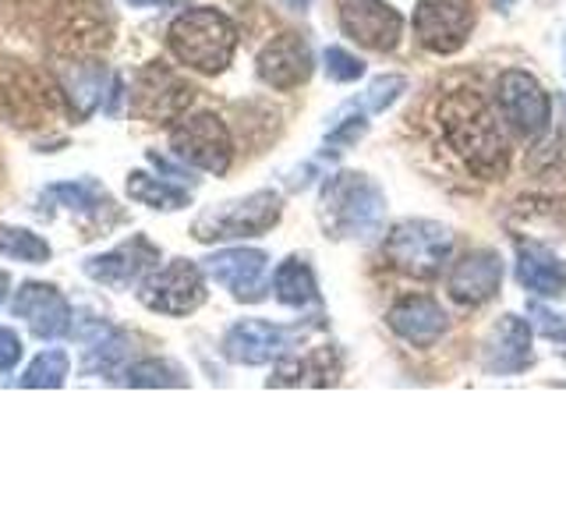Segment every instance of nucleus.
I'll list each match as a JSON object with an SVG mask.
<instances>
[{
	"mask_svg": "<svg viewBox=\"0 0 566 531\" xmlns=\"http://www.w3.org/2000/svg\"><path fill=\"white\" fill-rule=\"evenodd\" d=\"M191 96H195V88L185 79H177L174 71L149 67V71H142L138 88H135V117L156 121V124L174 121L188 111Z\"/></svg>",
	"mask_w": 566,
	"mask_h": 531,
	"instance_id": "nucleus-11",
	"label": "nucleus"
},
{
	"mask_svg": "<svg viewBox=\"0 0 566 531\" xmlns=\"http://www.w3.org/2000/svg\"><path fill=\"white\" fill-rule=\"evenodd\" d=\"M403 88V79L400 75H389V79H376L371 82V88H368V96H365V103L371 106V111H382V106H389L397 100V93Z\"/></svg>",
	"mask_w": 566,
	"mask_h": 531,
	"instance_id": "nucleus-29",
	"label": "nucleus"
},
{
	"mask_svg": "<svg viewBox=\"0 0 566 531\" xmlns=\"http://www.w3.org/2000/svg\"><path fill=\"white\" fill-rule=\"evenodd\" d=\"M11 312H14L18 319H25V323L32 326V333H35V336H43V341H53V336H64L67 326H71V309H67V301L61 298L57 288H50V283H25V288L14 294Z\"/></svg>",
	"mask_w": 566,
	"mask_h": 531,
	"instance_id": "nucleus-14",
	"label": "nucleus"
},
{
	"mask_svg": "<svg viewBox=\"0 0 566 531\" xmlns=\"http://www.w3.org/2000/svg\"><path fill=\"white\" fill-rule=\"evenodd\" d=\"M386 199L365 174H336L323 191V217L336 238H368L382 223Z\"/></svg>",
	"mask_w": 566,
	"mask_h": 531,
	"instance_id": "nucleus-3",
	"label": "nucleus"
},
{
	"mask_svg": "<svg viewBox=\"0 0 566 531\" xmlns=\"http://www.w3.org/2000/svg\"><path fill=\"white\" fill-rule=\"evenodd\" d=\"M287 347H291V333L273 323H262V319H244L223 341L227 358L238 365H265Z\"/></svg>",
	"mask_w": 566,
	"mask_h": 531,
	"instance_id": "nucleus-17",
	"label": "nucleus"
},
{
	"mask_svg": "<svg viewBox=\"0 0 566 531\" xmlns=\"http://www.w3.org/2000/svg\"><path fill=\"white\" fill-rule=\"evenodd\" d=\"M326 71H329V79H333V82H354V79H361L365 64H361L358 58H350L347 50L329 46V50H326Z\"/></svg>",
	"mask_w": 566,
	"mask_h": 531,
	"instance_id": "nucleus-27",
	"label": "nucleus"
},
{
	"mask_svg": "<svg viewBox=\"0 0 566 531\" xmlns=\"http://www.w3.org/2000/svg\"><path fill=\"white\" fill-rule=\"evenodd\" d=\"M365 128H368V124H365L361 117H354L350 124H344L340 132H333V135H329V146H350L354 138H361V135H365Z\"/></svg>",
	"mask_w": 566,
	"mask_h": 531,
	"instance_id": "nucleus-31",
	"label": "nucleus"
},
{
	"mask_svg": "<svg viewBox=\"0 0 566 531\" xmlns=\"http://www.w3.org/2000/svg\"><path fill=\"white\" fill-rule=\"evenodd\" d=\"M283 4H287L291 11H308V4H312V0H283Z\"/></svg>",
	"mask_w": 566,
	"mask_h": 531,
	"instance_id": "nucleus-33",
	"label": "nucleus"
},
{
	"mask_svg": "<svg viewBox=\"0 0 566 531\" xmlns=\"http://www.w3.org/2000/svg\"><path fill=\"white\" fill-rule=\"evenodd\" d=\"M64 379H67V354L64 351H43L22 376V386L57 389V386H64Z\"/></svg>",
	"mask_w": 566,
	"mask_h": 531,
	"instance_id": "nucleus-25",
	"label": "nucleus"
},
{
	"mask_svg": "<svg viewBox=\"0 0 566 531\" xmlns=\"http://www.w3.org/2000/svg\"><path fill=\"white\" fill-rule=\"evenodd\" d=\"M450 252H453L450 230L432 220H403L382 241L386 262L418 280H432L442 270V262L450 259Z\"/></svg>",
	"mask_w": 566,
	"mask_h": 531,
	"instance_id": "nucleus-4",
	"label": "nucleus"
},
{
	"mask_svg": "<svg viewBox=\"0 0 566 531\" xmlns=\"http://www.w3.org/2000/svg\"><path fill=\"white\" fill-rule=\"evenodd\" d=\"M340 29L347 40L365 50L386 53L400 43L403 18L386 4V0H344L340 4Z\"/></svg>",
	"mask_w": 566,
	"mask_h": 531,
	"instance_id": "nucleus-10",
	"label": "nucleus"
},
{
	"mask_svg": "<svg viewBox=\"0 0 566 531\" xmlns=\"http://www.w3.org/2000/svg\"><path fill=\"white\" fill-rule=\"evenodd\" d=\"M517 277L527 291L545 294V298H556L566 291V262L556 259L553 252H545L542 244H521Z\"/></svg>",
	"mask_w": 566,
	"mask_h": 531,
	"instance_id": "nucleus-20",
	"label": "nucleus"
},
{
	"mask_svg": "<svg viewBox=\"0 0 566 531\" xmlns=\"http://www.w3.org/2000/svg\"><path fill=\"white\" fill-rule=\"evenodd\" d=\"M4 291H8V277L0 273V298H4Z\"/></svg>",
	"mask_w": 566,
	"mask_h": 531,
	"instance_id": "nucleus-34",
	"label": "nucleus"
},
{
	"mask_svg": "<svg viewBox=\"0 0 566 531\" xmlns=\"http://www.w3.org/2000/svg\"><path fill=\"white\" fill-rule=\"evenodd\" d=\"M389 330L411 347H432L439 336L447 333V312L439 309V301L424 294L400 298L397 305L389 309Z\"/></svg>",
	"mask_w": 566,
	"mask_h": 531,
	"instance_id": "nucleus-16",
	"label": "nucleus"
},
{
	"mask_svg": "<svg viewBox=\"0 0 566 531\" xmlns=\"http://www.w3.org/2000/svg\"><path fill=\"white\" fill-rule=\"evenodd\" d=\"M50 195H57L61 202H67L71 209H82V212H93V195H99V188L93 185H53Z\"/></svg>",
	"mask_w": 566,
	"mask_h": 531,
	"instance_id": "nucleus-28",
	"label": "nucleus"
},
{
	"mask_svg": "<svg viewBox=\"0 0 566 531\" xmlns=\"http://www.w3.org/2000/svg\"><path fill=\"white\" fill-rule=\"evenodd\" d=\"M0 252H4L8 259H18V262H46L50 244L40 235H32V230L0 227Z\"/></svg>",
	"mask_w": 566,
	"mask_h": 531,
	"instance_id": "nucleus-24",
	"label": "nucleus"
},
{
	"mask_svg": "<svg viewBox=\"0 0 566 531\" xmlns=\"http://www.w3.org/2000/svg\"><path fill=\"white\" fill-rule=\"evenodd\" d=\"M138 301L164 315H188L206 301L202 270L188 259H174L167 266H159V270L146 273V280H142Z\"/></svg>",
	"mask_w": 566,
	"mask_h": 531,
	"instance_id": "nucleus-7",
	"label": "nucleus"
},
{
	"mask_svg": "<svg viewBox=\"0 0 566 531\" xmlns=\"http://www.w3.org/2000/svg\"><path fill=\"white\" fill-rule=\"evenodd\" d=\"M167 43L185 67L202 71V75H220L238 50V29L217 8H191L174 18Z\"/></svg>",
	"mask_w": 566,
	"mask_h": 531,
	"instance_id": "nucleus-2",
	"label": "nucleus"
},
{
	"mask_svg": "<svg viewBox=\"0 0 566 531\" xmlns=\"http://www.w3.org/2000/svg\"><path fill=\"white\" fill-rule=\"evenodd\" d=\"M156 259V248L142 238H132L128 244L114 248V252H106L99 259H88L85 262V273L106 283V288H128L135 277H142L153 266Z\"/></svg>",
	"mask_w": 566,
	"mask_h": 531,
	"instance_id": "nucleus-19",
	"label": "nucleus"
},
{
	"mask_svg": "<svg viewBox=\"0 0 566 531\" xmlns=\"http://www.w3.org/2000/svg\"><path fill=\"white\" fill-rule=\"evenodd\" d=\"M436 124L450 156L460 159V167L468 174L482 177V181H495V177L506 174V132L500 128V117L492 114L489 100L478 88H453V93L442 96L436 106Z\"/></svg>",
	"mask_w": 566,
	"mask_h": 531,
	"instance_id": "nucleus-1",
	"label": "nucleus"
},
{
	"mask_svg": "<svg viewBox=\"0 0 566 531\" xmlns=\"http://www.w3.org/2000/svg\"><path fill=\"white\" fill-rule=\"evenodd\" d=\"M22 358V341L14 330H0V372H11Z\"/></svg>",
	"mask_w": 566,
	"mask_h": 531,
	"instance_id": "nucleus-30",
	"label": "nucleus"
},
{
	"mask_svg": "<svg viewBox=\"0 0 566 531\" xmlns=\"http://www.w3.org/2000/svg\"><path fill=\"white\" fill-rule=\"evenodd\" d=\"M471 29H474V4L471 0H418L415 32H418L424 50L457 53L468 43Z\"/></svg>",
	"mask_w": 566,
	"mask_h": 531,
	"instance_id": "nucleus-9",
	"label": "nucleus"
},
{
	"mask_svg": "<svg viewBox=\"0 0 566 531\" xmlns=\"http://www.w3.org/2000/svg\"><path fill=\"white\" fill-rule=\"evenodd\" d=\"M273 291H276V298L283 301V305L305 309V305H312V301L318 298V283H315V273L308 270V262L287 259L276 270V277H273Z\"/></svg>",
	"mask_w": 566,
	"mask_h": 531,
	"instance_id": "nucleus-22",
	"label": "nucleus"
},
{
	"mask_svg": "<svg viewBox=\"0 0 566 531\" xmlns=\"http://www.w3.org/2000/svg\"><path fill=\"white\" fill-rule=\"evenodd\" d=\"M495 103H500V114L510 121V128H517L521 135L538 138L548 132L553 103H548V93L538 85V79L527 71H503L495 82Z\"/></svg>",
	"mask_w": 566,
	"mask_h": 531,
	"instance_id": "nucleus-8",
	"label": "nucleus"
},
{
	"mask_svg": "<svg viewBox=\"0 0 566 531\" xmlns=\"http://www.w3.org/2000/svg\"><path fill=\"white\" fill-rule=\"evenodd\" d=\"M340 376V362L333 358L329 351H312L305 358H291L276 368V376L270 379V386H329Z\"/></svg>",
	"mask_w": 566,
	"mask_h": 531,
	"instance_id": "nucleus-21",
	"label": "nucleus"
},
{
	"mask_svg": "<svg viewBox=\"0 0 566 531\" xmlns=\"http://www.w3.org/2000/svg\"><path fill=\"white\" fill-rule=\"evenodd\" d=\"M128 386H188V376L181 365H174L167 358H153L128 372Z\"/></svg>",
	"mask_w": 566,
	"mask_h": 531,
	"instance_id": "nucleus-26",
	"label": "nucleus"
},
{
	"mask_svg": "<svg viewBox=\"0 0 566 531\" xmlns=\"http://www.w3.org/2000/svg\"><path fill=\"white\" fill-rule=\"evenodd\" d=\"M312 75V50L297 32H283L259 53V79L273 88H297Z\"/></svg>",
	"mask_w": 566,
	"mask_h": 531,
	"instance_id": "nucleus-13",
	"label": "nucleus"
},
{
	"mask_svg": "<svg viewBox=\"0 0 566 531\" xmlns=\"http://www.w3.org/2000/svg\"><path fill=\"white\" fill-rule=\"evenodd\" d=\"M280 220V195L255 191L248 199L223 202L220 209L202 212L191 227L195 241H227V238H255Z\"/></svg>",
	"mask_w": 566,
	"mask_h": 531,
	"instance_id": "nucleus-5",
	"label": "nucleus"
},
{
	"mask_svg": "<svg viewBox=\"0 0 566 531\" xmlns=\"http://www.w3.org/2000/svg\"><path fill=\"white\" fill-rule=\"evenodd\" d=\"M170 149L191 167L209 174H227L230 159H234V138H230L227 124L217 114L202 111L177 121V128L170 132Z\"/></svg>",
	"mask_w": 566,
	"mask_h": 531,
	"instance_id": "nucleus-6",
	"label": "nucleus"
},
{
	"mask_svg": "<svg viewBox=\"0 0 566 531\" xmlns=\"http://www.w3.org/2000/svg\"><path fill=\"white\" fill-rule=\"evenodd\" d=\"M485 372L492 376H513V372H521L531 365V326L517 315H503L495 330L489 333L485 341Z\"/></svg>",
	"mask_w": 566,
	"mask_h": 531,
	"instance_id": "nucleus-18",
	"label": "nucleus"
},
{
	"mask_svg": "<svg viewBox=\"0 0 566 531\" xmlns=\"http://www.w3.org/2000/svg\"><path fill=\"white\" fill-rule=\"evenodd\" d=\"M265 252L259 248H227L206 259V273L238 301H259L265 294Z\"/></svg>",
	"mask_w": 566,
	"mask_h": 531,
	"instance_id": "nucleus-12",
	"label": "nucleus"
},
{
	"mask_svg": "<svg viewBox=\"0 0 566 531\" xmlns=\"http://www.w3.org/2000/svg\"><path fill=\"white\" fill-rule=\"evenodd\" d=\"M132 8H153V4H159V8H167V4H174V0H128Z\"/></svg>",
	"mask_w": 566,
	"mask_h": 531,
	"instance_id": "nucleus-32",
	"label": "nucleus"
},
{
	"mask_svg": "<svg viewBox=\"0 0 566 531\" xmlns=\"http://www.w3.org/2000/svg\"><path fill=\"white\" fill-rule=\"evenodd\" d=\"M503 283V262L489 248H478V252H468L453 266L450 273V294L460 305H485L489 298H495Z\"/></svg>",
	"mask_w": 566,
	"mask_h": 531,
	"instance_id": "nucleus-15",
	"label": "nucleus"
},
{
	"mask_svg": "<svg viewBox=\"0 0 566 531\" xmlns=\"http://www.w3.org/2000/svg\"><path fill=\"white\" fill-rule=\"evenodd\" d=\"M128 195L138 202L153 206V209H181V206H188V191L185 188H174L167 181L146 177V174H132L128 177Z\"/></svg>",
	"mask_w": 566,
	"mask_h": 531,
	"instance_id": "nucleus-23",
	"label": "nucleus"
}]
</instances>
